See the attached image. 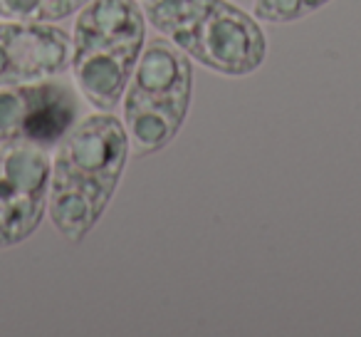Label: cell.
Here are the masks:
<instances>
[{"label":"cell","mask_w":361,"mask_h":337,"mask_svg":"<svg viewBox=\"0 0 361 337\" xmlns=\"http://www.w3.org/2000/svg\"><path fill=\"white\" fill-rule=\"evenodd\" d=\"M193 97L191 57L166 37L144 45L121 97L131 156H151L171 144L186 124Z\"/></svg>","instance_id":"obj_4"},{"label":"cell","mask_w":361,"mask_h":337,"mask_svg":"<svg viewBox=\"0 0 361 337\" xmlns=\"http://www.w3.org/2000/svg\"><path fill=\"white\" fill-rule=\"evenodd\" d=\"M72 35L55 23L0 20V87L60 77L70 70Z\"/></svg>","instance_id":"obj_7"},{"label":"cell","mask_w":361,"mask_h":337,"mask_svg":"<svg viewBox=\"0 0 361 337\" xmlns=\"http://www.w3.org/2000/svg\"><path fill=\"white\" fill-rule=\"evenodd\" d=\"M146 45V16L136 0H92L75 16L70 70L82 100L97 112L121 105Z\"/></svg>","instance_id":"obj_3"},{"label":"cell","mask_w":361,"mask_h":337,"mask_svg":"<svg viewBox=\"0 0 361 337\" xmlns=\"http://www.w3.org/2000/svg\"><path fill=\"white\" fill-rule=\"evenodd\" d=\"M331 0H255V18L262 23H295L324 8Z\"/></svg>","instance_id":"obj_9"},{"label":"cell","mask_w":361,"mask_h":337,"mask_svg":"<svg viewBox=\"0 0 361 337\" xmlns=\"http://www.w3.org/2000/svg\"><path fill=\"white\" fill-rule=\"evenodd\" d=\"M92 0H0L3 20L23 23H62L77 16Z\"/></svg>","instance_id":"obj_8"},{"label":"cell","mask_w":361,"mask_h":337,"mask_svg":"<svg viewBox=\"0 0 361 337\" xmlns=\"http://www.w3.org/2000/svg\"><path fill=\"white\" fill-rule=\"evenodd\" d=\"M80 90L57 77L0 87V146H57L82 119Z\"/></svg>","instance_id":"obj_5"},{"label":"cell","mask_w":361,"mask_h":337,"mask_svg":"<svg viewBox=\"0 0 361 337\" xmlns=\"http://www.w3.org/2000/svg\"><path fill=\"white\" fill-rule=\"evenodd\" d=\"M141 8L151 28L218 75H252L267 57L257 18L228 0H144Z\"/></svg>","instance_id":"obj_2"},{"label":"cell","mask_w":361,"mask_h":337,"mask_svg":"<svg viewBox=\"0 0 361 337\" xmlns=\"http://www.w3.org/2000/svg\"><path fill=\"white\" fill-rule=\"evenodd\" d=\"M52 154L37 144L0 146V251L40 228L50 199Z\"/></svg>","instance_id":"obj_6"},{"label":"cell","mask_w":361,"mask_h":337,"mask_svg":"<svg viewBox=\"0 0 361 337\" xmlns=\"http://www.w3.org/2000/svg\"><path fill=\"white\" fill-rule=\"evenodd\" d=\"M131 156L124 122L111 112L82 117L52 154L47 216L70 243L85 241L114 196Z\"/></svg>","instance_id":"obj_1"}]
</instances>
